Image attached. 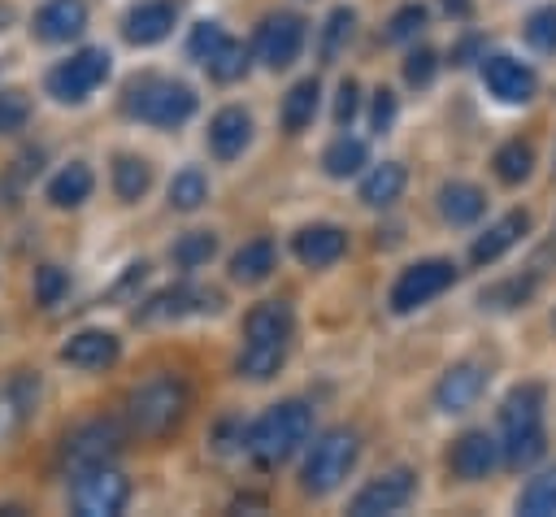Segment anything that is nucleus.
<instances>
[{
  "instance_id": "412c9836",
  "label": "nucleus",
  "mask_w": 556,
  "mask_h": 517,
  "mask_svg": "<svg viewBox=\"0 0 556 517\" xmlns=\"http://www.w3.org/2000/svg\"><path fill=\"white\" fill-rule=\"evenodd\" d=\"M248 139H252V117H248L243 109H222V113L208 122V148H213V156H222V161H235V156L248 148Z\"/></svg>"
},
{
  "instance_id": "e433bc0d",
  "label": "nucleus",
  "mask_w": 556,
  "mask_h": 517,
  "mask_svg": "<svg viewBox=\"0 0 556 517\" xmlns=\"http://www.w3.org/2000/svg\"><path fill=\"white\" fill-rule=\"evenodd\" d=\"M352 9H334L330 17H326V35H321V56L326 61H334L339 56V48H343V39L352 35Z\"/></svg>"
},
{
  "instance_id": "58836bf2",
  "label": "nucleus",
  "mask_w": 556,
  "mask_h": 517,
  "mask_svg": "<svg viewBox=\"0 0 556 517\" xmlns=\"http://www.w3.org/2000/svg\"><path fill=\"white\" fill-rule=\"evenodd\" d=\"M421 26H426V9H421V4H404V9L391 13V22H387V39H413Z\"/></svg>"
},
{
  "instance_id": "1a4fd4ad",
  "label": "nucleus",
  "mask_w": 556,
  "mask_h": 517,
  "mask_svg": "<svg viewBox=\"0 0 556 517\" xmlns=\"http://www.w3.org/2000/svg\"><path fill=\"white\" fill-rule=\"evenodd\" d=\"M104 78H109V52H104V48H83V52H74L70 61H61V65L48 74V91H52L56 100H65V104H78V100H87Z\"/></svg>"
},
{
  "instance_id": "f8f14e48",
  "label": "nucleus",
  "mask_w": 556,
  "mask_h": 517,
  "mask_svg": "<svg viewBox=\"0 0 556 517\" xmlns=\"http://www.w3.org/2000/svg\"><path fill=\"white\" fill-rule=\"evenodd\" d=\"M300 43H304V22L295 13H274L256 30V52L269 70H287L300 56Z\"/></svg>"
},
{
  "instance_id": "7ed1b4c3",
  "label": "nucleus",
  "mask_w": 556,
  "mask_h": 517,
  "mask_svg": "<svg viewBox=\"0 0 556 517\" xmlns=\"http://www.w3.org/2000/svg\"><path fill=\"white\" fill-rule=\"evenodd\" d=\"M500 426H504V443L500 456L508 465H534L543 456V391L534 382L513 387L504 408H500Z\"/></svg>"
},
{
  "instance_id": "9d476101",
  "label": "nucleus",
  "mask_w": 556,
  "mask_h": 517,
  "mask_svg": "<svg viewBox=\"0 0 556 517\" xmlns=\"http://www.w3.org/2000/svg\"><path fill=\"white\" fill-rule=\"evenodd\" d=\"M452 278H456V265H452V261H417V265H408V269L395 278V287H391V308H395V313H413L417 304H426V300H434L439 291H447Z\"/></svg>"
},
{
  "instance_id": "79ce46f5",
  "label": "nucleus",
  "mask_w": 556,
  "mask_h": 517,
  "mask_svg": "<svg viewBox=\"0 0 556 517\" xmlns=\"http://www.w3.org/2000/svg\"><path fill=\"white\" fill-rule=\"evenodd\" d=\"M530 278L526 282H508V287H491V291H482V304H495V308H508V304H521L526 295H530Z\"/></svg>"
},
{
  "instance_id": "4468645a",
  "label": "nucleus",
  "mask_w": 556,
  "mask_h": 517,
  "mask_svg": "<svg viewBox=\"0 0 556 517\" xmlns=\"http://www.w3.org/2000/svg\"><path fill=\"white\" fill-rule=\"evenodd\" d=\"M413 500V474L408 469H391L374 482H365L352 500V517H378V513H395Z\"/></svg>"
},
{
  "instance_id": "a19ab883",
  "label": "nucleus",
  "mask_w": 556,
  "mask_h": 517,
  "mask_svg": "<svg viewBox=\"0 0 556 517\" xmlns=\"http://www.w3.org/2000/svg\"><path fill=\"white\" fill-rule=\"evenodd\" d=\"M61 291H65V274H61L56 265H39V269H35V300H39V304H56Z\"/></svg>"
},
{
  "instance_id": "ea45409f",
  "label": "nucleus",
  "mask_w": 556,
  "mask_h": 517,
  "mask_svg": "<svg viewBox=\"0 0 556 517\" xmlns=\"http://www.w3.org/2000/svg\"><path fill=\"white\" fill-rule=\"evenodd\" d=\"M434 70H439V56H434L430 48H417V52H408V61H404V78H408L413 87H426V83L434 78Z\"/></svg>"
},
{
  "instance_id": "5701e85b",
  "label": "nucleus",
  "mask_w": 556,
  "mask_h": 517,
  "mask_svg": "<svg viewBox=\"0 0 556 517\" xmlns=\"http://www.w3.org/2000/svg\"><path fill=\"white\" fill-rule=\"evenodd\" d=\"M526 230H530V217H526V213H508V217H500L486 235H478V239H473V261H478V265L500 261V256H504V252H508Z\"/></svg>"
},
{
  "instance_id": "b1692460",
  "label": "nucleus",
  "mask_w": 556,
  "mask_h": 517,
  "mask_svg": "<svg viewBox=\"0 0 556 517\" xmlns=\"http://www.w3.org/2000/svg\"><path fill=\"white\" fill-rule=\"evenodd\" d=\"M482 209H486V196H482L473 182H447V187L439 191V213H443L452 226H469V222H478Z\"/></svg>"
},
{
  "instance_id": "4be33fe9",
  "label": "nucleus",
  "mask_w": 556,
  "mask_h": 517,
  "mask_svg": "<svg viewBox=\"0 0 556 517\" xmlns=\"http://www.w3.org/2000/svg\"><path fill=\"white\" fill-rule=\"evenodd\" d=\"M295 256L304 261V265H313V269H321V265H334L339 256H343V248H348V235L339 230V226H304L300 235H295Z\"/></svg>"
},
{
  "instance_id": "c9c22d12",
  "label": "nucleus",
  "mask_w": 556,
  "mask_h": 517,
  "mask_svg": "<svg viewBox=\"0 0 556 517\" xmlns=\"http://www.w3.org/2000/svg\"><path fill=\"white\" fill-rule=\"evenodd\" d=\"M526 43L539 48V52H556V4L534 9L526 17Z\"/></svg>"
},
{
  "instance_id": "f03ea898",
  "label": "nucleus",
  "mask_w": 556,
  "mask_h": 517,
  "mask_svg": "<svg viewBox=\"0 0 556 517\" xmlns=\"http://www.w3.org/2000/svg\"><path fill=\"white\" fill-rule=\"evenodd\" d=\"M187 404H191L187 382L174 378V374H156V378H148L143 387H135L126 395V421H130L135 434L161 439L187 417Z\"/></svg>"
},
{
  "instance_id": "423d86ee",
  "label": "nucleus",
  "mask_w": 556,
  "mask_h": 517,
  "mask_svg": "<svg viewBox=\"0 0 556 517\" xmlns=\"http://www.w3.org/2000/svg\"><path fill=\"white\" fill-rule=\"evenodd\" d=\"M356 456H361V443H356V434H352V430H343V426H339V430L317 434V443L308 447V461H304L300 487H304L308 495H330V491L352 474Z\"/></svg>"
},
{
  "instance_id": "dca6fc26",
  "label": "nucleus",
  "mask_w": 556,
  "mask_h": 517,
  "mask_svg": "<svg viewBox=\"0 0 556 517\" xmlns=\"http://www.w3.org/2000/svg\"><path fill=\"white\" fill-rule=\"evenodd\" d=\"M482 387H486V369H482V365H473V361L452 365V369L439 378V387H434V404H439L443 413H465V408L482 395Z\"/></svg>"
},
{
  "instance_id": "393cba45",
  "label": "nucleus",
  "mask_w": 556,
  "mask_h": 517,
  "mask_svg": "<svg viewBox=\"0 0 556 517\" xmlns=\"http://www.w3.org/2000/svg\"><path fill=\"white\" fill-rule=\"evenodd\" d=\"M35 382H30V374H17L4 391H0V443L13 434V426L17 421H26V413L35 408Z\"/></svg>"
},
{
  "instance_id": "f257e3e1",
  "label": "nucleus",
  "mask_w": 556,
  "mask_h": 517,
  "mask_svg": "<svg viewBox=\"0 0 556 517\" xmlns=\"http://www.w3.org/2000/svg\"><path fill=\"white\" fill-rule=\"evenodd\" d=\"M291 308L282 300H265L243 317V352H239V374L243 378H269L278 374L287 343H291Z\"/></svg>"
},
{
  "instance_id": "9b49d317",
  "label": "nucleus",
  "mask_w": 556,
  "mask_h": 517,
  "mask_svg": "<svg viewBox=\"0 0 556 517\" xmlns=\"http://www.w3.org/2000/svg\"><path fill=\"white\" fill-rule=\"evenodd\" d=\"M117 452H122V430H117V421H87V426H78V430L65 439L61 461H65L70 474H83V469H91V465L113 461Z\"/></svg>"
},
{
  "instance_id": "6ab92c4d",
  "label": "nucleus",
  "mask_w": 556,
  "mask_h": 517,
  "mask_svg": "<svg viewBox=\"0 0 556 517\" xmlns=\"http://www.w3.org/2000/svg\"><path fill=\"white\" fill-rule=\"evenodd\" d=\"M83 26H87V4L83 0H48L39 13H35V35L43 39V43H65V39H74V35H83Z\"/></svg>"
},
{
  "instance_id": "bb28decb",
  "label": "nucleus",
  "mask_w": 556,
  "mask_h": 517,
  "mask_svg": "<svg viewBox=\"0 0 556 517\" xmlns=\"http://www.w3.org/2000/svg\"><path fill=\"white\" fill-rule=\"evenodd\" d=\"M91 187H96V178H91V169L87 165H65L52 182H48V200L56 204V209H74V204H83L87 196H91Z\"/></svg>"
},
{
  "instance_id": "7c9ffc66",
  "label": "nucleus",
  "mask_w": 556,
  "mask_h": 517,
  "mask_svg": "<svg viewBox=\"0 0 556 517\" xmlns=\"http://www.w3.org/2000/svg\"><path fill=\"white\" fill-rule=\"evenodd\" d=\"M148 182H152L148 161H139V156H117V161H113V191H117L122 200H139V196L148 191Z\"/></svg>"
},
{
  "instance_id": "a211bd4d",
  "label": "nucleus",
  "mask_w": 556,
  "mask_h": 517,
  "mask_svg": "<svg viewBox=\"0 0 556 517\" xmlns=\"http://www.w3.org/2000/svg\"><path fill=\"white\" fill-rule=\"evenodd\" d=\"M174 17H178V4L174 0H143L126 13L122 30L130 43H161L169 30H174Z\"/></svg>"
},
{
  "instance_id": "20e7f679",
  "label": "nucleus",
  "mask_w": 556,
  "mask_h": 517,
  "mask_svg": "<svg viewBox=\"0 0 556 517\" xmlns=\"http://www.w3.org/2000/svg\"><path fill=\"white\" fill-rule=\"evenodd\" d=\"M308 434H313V413H308V404L282 400V404H274L269 413H261V417L252 421V430H248V452H252L261 465H278V461H287Z\"/></svg>"
},
{
  "instance_id": "37998d69",
  "label": "nucleus",
  "mask_w": 556,
  "mask_h": 517,
  "mask_svg": "<svg viewBox=\"0 0 556 517\" xmlns=\"http://www.w3.org/2000/svg\"><path fill=\"white\" fill-rule=\"evenodd\" d=\"M352 113H356V83H352V78H343V83H339V100H334V122H339V126H348V122H352Z\"/></svg>"
},
{
  "instance_id": "c756f323",
  "label": "nucleus",
  "mask_w": 556,
  "mask_h": 517,
  "mask_svg": "<svg viewBox=\"0 0 556 517\" xmlns=\"http://www.w3.org/2000/svg\"><path fill=\"white\" fill-rule=\"evenodd\" d=\"M517 513H526V517H547V513H556V469H543L539 478L526 482V491H521V500H517Z\"/></svg>"
},
{
  "instance_id": "f704fd0d",
  "label": "nucleus",
  "mask_w": 556,
  "mask_h": 517,
  "mask_svg": "<svg viewBox=\"0 0 556 517\" xmlns=\"http://www.w3.org/2000/svg\"><path fill=\"white\" fill-rule=\"evenodd\" d=\"M213 252H217V239H213L208 230H187V235L174 243V261H178L182 269H195V265H204Z\"/></svg>"
},
{
  "instance_id": "c85d7f7f",
  "label": "nucleus",
  "mask_w": 556,
  "mask_h": 517,
  "mask_svg": "<svg viewBox=\"0 0 556 517\" xmlns=\"http://www.w3.org/2000/svg\"><path fill=\"white\" fill-rule=\"evenodd\" d=\"M404 165L400 161H382L365 182H361V200L365 204H374V209H382V204H391V200H400V191H404Z\"/></svg>"
},
{
  "instance_id": "2f4dec72",
  "label": "nucleus",
  "mask_w": 556,
  "mask_h": 517,
  "mask_svg": "<svg viewBox=\"0 0 556 517\" xmlns=\"http://www.w3.org/2000/svg\"><path fill=\"white\" fill-rule=\"evenodd\" d=\"M204 200H208V182H204V174H200L195 165H187V169H178V174L169 178V204H174V209L191 213V209H200Z\"/></svg>"
},
{
  "instance_id": "2eb2a0df",
  "label": "nucleus",
  "mask_w": 556,
  "mask_h": 517,
  "mask_svg": "<svg viewBox=\"0 0 556 517\" xmlns=\"http://www.w3.org/2000/svg\"><path fill=\"white\" fill-rule=\"evenodd\" d=\"M495 461H500V443H495L486 430H465V434L452 443V456H447L452 474L465 478V482L486 478V474L495 469Z\"/></svg>"
},
{
  "instance_id": "72a5a7b5",
  "label": "nucleus",
  "mask_w": 556,
  "mask_h": 517,
  "mask_svg": "<svg viewBox=\"0 0 556 517\" xmlns=\"http://www.w3.org/2000/svg\"><path fill=\"white\" fill-rule=\"evenodd\" d=\"M530 165H534V152H530V143H521V139H513V143H504V148L495 152V174H500L504 182H521V178L530 174Z\"/></svg>"
},
{
  "instance_id": "a878e982",
  "label": "nucleus",
  "mask_w": 556,
  "mask_h": 517,
  "mask_svg": "<svg viewBox=\"0 0 556 517\" xmlns=\"http://www.w3.org/2000/svg\"><path fill=\"white\" fill-rule=\"evenodd\" d=\"M317 78H300L291 91H287V100H282V130L287 135H300L308 122H313V113H317Z\"/></svg>"
},
{
  "instance_id": "473e14b6",
  "label": "nucleus",
  "mask_w": 556,
  "mask_h": 517,
  "mask_svg": "<svg viewBox=\"0 0 556 517\" xmlns=\"http://www.w3.org/2000/svg\"><path fill=\"white\" fill-rule=\"evenodd\" d=\"M321 165H326V174H330V178H348V174H356V169L365 165V143L343 135V139H334V143L326 148Z\"/></svg>"
},
{
  "instance_id": "4c0bfd02",
  "label": "nucleus",
  "mask_w": 556,
  "mask_h": 517,
  "mask_svg": "<svg viewBox=\"0 0 556 517\" xmlns=\"http://www.w3.org/2000/svg\"><path fill=\"white\" fill-rule=\"evenodd\" d=\"M26 117H30V100L22 96V91H0V135H13V130H22L26 126Z\"/></svg>"
},
{
  "instance_id": "f3484780",
  "label": "nucleus",
  "mask_w": 556,
  "mask_h": 517,
  "mask_svg": "<svg viewBox=\"0 0 556 517\" xmlns=\"http://www.w3.org/2000/svg\"><path fill=\"white\" fill-rule=\"evenodd\" d=\"M195 308H217V295H213V291H195V287L178 282V287L156 291V295L135 313V317H139V321H169V317H187V313H195Z\"/></svg>"
},
{
  "instance_id": "ddd939ff",
  "label": "nucleus",
  "mask_w": 556,
  "mask_h": 517,
  "mask_svg": "<svg viewBox=\"0 0 556 517\" xmlns=\"http://www.w3.org/2000/svg\"><path fill=\"white\" fill-rule=\"evenodd\" d=\"M482 83H486V91H491L495 100H504V104H526V100L534 96V87H539L534 70L521 65L517 56H504V52L482 56Z\"/></svg>"
},
{
  "instance_id": "0eeeda50",
  "label": "nucleus",
  "mask_w": 556,
  "mask_h": 517,
  "mask_svg": "<svg viewBox=\"0 0 556 517\" xmlns=\"http://www.w3.org/2000/svg\"><path fill=\"white\" fill-rule=\"evenodd\" d=\"M126 495H130V482L109 461L74 474V508L83 517H117L126 508Z\"/></svg>"
},
{
  "instance_id": "39448f33",
  "label": "nucleus",
  "mask_w": 556,
  "mask_h": 517,
  "mask_svg": "<svg viewBox=\"0 0 556 517\" xmlns=\"http://www.w3.org/2000/svg\"><path fill=\"white\" fill-rule=\"evenodd\" d=\"M126 113L152 126H178L195 113V91L174 78H139L126 87Z\"/></svg>"
},
{
  "instance_id": "6e6552de",
  "label": "nucleus",
  "mask_w": 556,
  "mask_h": 517,
  "mask_svg": "<svg viewBox=\"0 0 556 517\" xmlns=\"http://www.w3.org/2000/svg\"><path fill=\"white\" fill-rule=\"evenodd\" d=\"M191 56L217 78V83H235L248 70V48L239 39H230L217 22H200L191 30Z\"/></svg>"
},
{
  "instance_id": "c03bdc74",
  "label": "nucleus",
  "mask_w": 556,
  "mask_h": 517,
  "mask_svg": "<svg viewBox=\"0 0 556 517\" xmlns=\"http://www.w3.org/2000/svg\"><path fill=\"white\" fill-rule=\"evenodd\" d=\"M391 117H395V96H391V91H378V96H374V130L382 135V130L391 126Z\"/></svg>"
},
{
  "instance_id": "aec40b11",
  "label": "nucleus",
  "mask_w": 556,
  "mask_h": 517,
  "mask_svg": "<svg viewBox=\"0 0 556 517\" xmlns=\"http://www.w3.org/2000/svg\"><path fill=\"white\" fill-rule=\"evenodd\" d=\"M61 361L78 365V369H104V365L117 361V335H109V330H78L61 348Z\"/></svg>"
},
{
  "instance_id": "a18cd8bd",
  "label": "nucleus",
  "mask_w": 556,
  "mask_h": 517,
  "mask_svg": "<svg viewBox=\"0 0 556 517\" xmlns=\"http://www.w3.org/2000/svg\"><path fill=\"white\" fill-rule=\"evenodd\" d=\"M443 9H447L452 17H469V9H473V4H469V0H443Z\"/></svg>"
},
{
  "instance_id": "cd10ccee",
  "label": "nucleus",
  "mask_w": 556,
  "mask_h": 517,
  "mask_svg": "<svg viewBox=\"0 0 556 517\" xmlns=\"http://www.w3.org/2000/svg\"><path fill=\"white\" fill-rule=\"evenodd\" d=\"M269 269H274V243L269 239H252L230 256L235 282H261V278H269Z\"/></svg>"
}]
</instances>
